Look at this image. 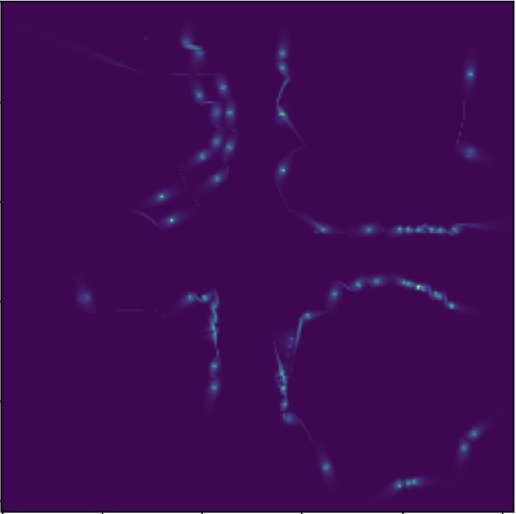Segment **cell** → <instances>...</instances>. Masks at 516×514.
Here are the masks:
<instances>
[{
    "mask_svg": "<svg viewBox=\"0 0 516 514\" xmlns=\"http://www.w3.org/2000/svg\"><path fill=\"white\" fill-rule=\"evenodd\" d=\"M71 266L73 293L76 304L83 312L95 313L96 300L94 293L76 265L73 263Z\"/></svg>",
    "mask_w": 516,
    "mask_h": 514,
    "instance_id": "obj_1",
    "label": "cell"
},
{
    "mask_svg": "<svg viewBox=\"0 0 516 514\" xmlns=\"http://www.w3.org/2000/svg\"><path fill=\"white\" fill-rule=\"evenodd\" d=\"M315 449L317 462L322 478L328 488L335 492L337 489V483L332 460L321 442H317Z\"/></svg>",
    "mask_w": 516,
    "mask_h": 514,
    "instance_id": "obj_2",
    "label": "cell"
},
{
    "mask_svg": "<svg viewBox=\"0 0 516 514\" xmlns=\"http://www.w3.org/2000/svg\"><path fill=\"white\" fill-rule=\"evenodd\" d=\"M187 186L178 184L161 189L141 200L138 206L147 208L161 205L184 192Z\"/></svg>",
    "mask_w": 516,
    "mask_h": 514,
    "instance_id": "obj_3",
    "label": "cell"
},
{
    "mask_svg": "<svg viewBox=\"0 0 516 514\" xmlns=\"http://www.w3.org/2000/svg\"><path fill=\"white\" fill-rule=\"evenodd\" d=\"M455 151L458 155L465 159L488 165L492 163L491 158L485 152L467 142L457 140Z\"/></svg>",
    "mask_w": 516,
    "mask_h": 514,
    "instance_id": "obj_4",
    "label": "cell"
},
{
    "mask_svg": "<svg viewBox=\"0 0 516 514\" xmlns=\"http://www.w3.org/2000/svg\"><path fill=\"white\" fill-rule=\"evenodd\" d=\"M194 208H187L172 212L156 221L151 219L156 226L161 229H168L175 226L190 218L195 213Z\"/></svg>",
    "mask_w": 516,
    "mask_h": 514,
    "instance_id": "obj_5",
    "label": "cell"
},
{
    "mask_svg": "<svg viewBox=\"0 0 516 514\" xmlns=\"http://www.w3.org/2000/svg\"><path fill=\"white\" fill-rule=\"evenodd\" d=\"M303 324L304 322L301 319H298L296 330L285 332L279 338V341L287 356L293 354V361L300 340Z\"/></svg>",
    "mask_w": 516,
    "mask_h": 514,
    "instance_id": "obj_6",
    "label": "cell"
},
{
    "mask_svg": "<svg viewBox=\"0 0 516 514\" xmlns=\"http://www.w3.org/2000/svg\"><path fill=\"white\" fill-rule=\"evenodd\" d=\"M477 78V60L475 51L471 49L466 60L464 72V94L467 98L471 95Z\"/></svg>",
    "mask_w": 516,
    "mask_h": 514,
    "instance_id": "obj_7",
    "label": "cell"
},
{
    "mask_svg": "<svg viewBox=\"0 0 516 514\" xmlns=\"http://www.w3.org/2000/svg\"><path fill=\"white\" fill-rule=\"evenodd\" d=\"M228 166H225L207 177L195 189V193L201 194L209 191L224 183L228 178Z\"/></svg>",
    "mask_w": 516,
    "mask_h": 514,
    "instance_id": "obj_8",
    "label": "cell"
},
{
    "mask_svg": "<svg viewBox=\"0 0 516 514\" xmlns=\"http://www.w3.org/2000/svg\"><path fill=\"white\" fill-rule=\"evenodd\" d=\"M293 214L303 220L315 228V232L324 234L346 233V231L335 225L322 223L316 220L307 214L296 210H289Z\"/></svg>",
    "mask_w": 516,
    "mask_h": 514,
    "instance_id": "obj_9",
    "label": "cell"
},
{
    "mask_svg": "<svg viewBox=\"0 0 516 514\" xmlns=\"http://www.w3.org/2000/svg\"><path fill=\"white\" fill-rule=\"evenodd\" d=\"M296 150L289 152L278 163L274 172L275 182L277 187L281 189L291 170Z\"/></svg>",
    "mask_w": 516,
    "mask_h": 514,
    "instance_id": "obj_10",
    "label": "cell"
},
{
    "mask_svg": "<svg viewBox=\"0 0 516 514\" xmlns=\"http://www.w3.org/2000/svg\"><path fill=\"white\" fill-rule=\"evenodd\" d=\"M472 447L469 440L460 437L455 454V470L459 474L463 471L466 465Z\"/></svg>",
    "mask_w": 516,
    "mask_h": 514,
    "instance_id": "obj_11",
    "label": "cell"
},
{
    "mask_svg": "<svg viewBox=\"0 0 516 514\" xmlns=\"http://www.w3.org/2000/svg\"><path fill=\"white\" fill-rule=\"evenodd\" d=\"M191 95L195 103L201 105L210 104L212 100L208 99L204 87L197 74H190L188 78Z\"/></svg>",
    "mask_w": 516,
    "mask_h": 514,
    "instance_id": "obj_12",
    "label": "cell"
},
{
    "mask_svg": "<svg viewBox=\"0 0 516 514\" xmlns=\"http://www.w3.org/2000/svg\"><path fill=\"white\" fill-rule=\"evenodd\" d=\"M496 420L494 416H489L476 423L465 431L463 436L469 441H474L483 435L493 425Z\"/></svg>",
    "mask_w": 516,
    "mask_h": 514,
    "instance_id": "obj_13",
    "label": "cell"
},
{
    "mask_svg": "<svg viewBox=\"0 0 516 514\" xmlns=\"http://www.w3.org/2000/svg\"><path fill=\"white\" fill-rule=\"evenodd\" d=\"M194 32L192 21L190 17L184 21L178 37V43L181 47L191 50L197 46L195 43Z\"/></svg>",
    "mask_w": 516,
    "mask_h": 514,
    "instance_id": "obj_14",
    "label": "cell"
},
{
    "mask_svg": "<svg viewBox=\"0 0 516 514\" xmlns=\"http://www.w3.org/2000/svg\"><path fill=\"white\" fill-rule=\"evenodd\" d=\"M342 291V282L337 279L334 280L330 285L326 296L325 308L329 312H333L336 309L341 299Z\"/></svg>",
    "mask_w": 516,
    "mask_h": 514,
    "instance_id": "obj_15",
    "label": "cell"
},
{
    "mask_svg": "<svg viewBox=\"0 0 516 514\" xmlns=\"http://www.w3.org/2000/svg\"><path fill=\"white\" fill-rule=\"evenodd\" d=\"M385 230L381 225L372 222L350 227L346 230V233L351 236H363L380 233L384 232Z\"/></svg>",
    "mask_w": 516,
    "mask_h": 514,
    "instance_id": "obj_16",
    "label": "cell"
},
{
    "mask_svg": "<svg viewBox=\"0 0 516 514\" xmlns=\"http://www.w3.org/2000/svg\"><path fill=\"white\" fill-rule=\"evenodd\" d=\"M214 155L212 151L208 148H203L190 156L180 166V170L185 171L192 169L202 164L211 158Z\"/></svg>",
    "mask_w": 516,
    "mask_h": 514,
    "instance_id": "obj_17",
    "label": "cell"
},
{
    "mask_svg": "<svg viewBox=\"0 0 516 514\" xmlns=\"http://www.w3.org/2000/svg\"><path fill=\"white\" fill-rule=\"evenodd\" d=\"M222 380L217 376H212L209 379L206 391V405L208 412L211 411L215 405L220 394Z\"/></svg>",
    "mask_w": 516,
    "mask_h": 514,
    "instance_id": "obj_18",
    "label": "cell"
},
{
    "mask_svg": "<svg viewBox=\"0 0 516 514\" xmlns=\"http://www.w3.org/2000/svg\"><path fill=\"white\" fill-rule=\"evenodd\" d=\"M290 53V37L286 27H283L278 36L276 44L275 58L276 60L286 59Z\"/></svg>",
    "mask_w": 516,
    "mask_h": 514,
    "instance_id": "obj_19",
    "label": "cell"
},
{
    "mask_svg": "<svg viewBox=\"0 0 516 514\" xmlns=\"http://www.w3.org/2000/svg\"><path fill=\"white\" fill-rule=\"evenodd\" d=\"M403 481L405 488L430 487L441 483L440 480L431 475H419L406 478L403 479Z\"/></svg>",
    "mask_w": 516,
    "mask_h": 514,
    "instance_id": "obj_20",
    "label": "cell"
},
{
    "mask_svg": "<svg viewBox=\"0 0 516 514\" xmlns=\"http://www.w3.org/2000/svg\"><path fill=\"white\" fill-rule=\"evenodd\" d=\"M239 140L238 132L237 130H231L230 133L224 142L220 153L222 161L226 163L233 156L237 147Z\"/></svg>",
    "mask_w": 516,
    "mask_h": 514,
    "instance_id": "obj_21",
    "label": "cell"
},
{
    "mask_svg": "<svg viewBox=\"0 0 516 514\" xmlns=\"http://www.w3.org/2000/svg\"><path fill=\"white\" fill-rule=\"evenodd\" d=\"M207 54L205 48L199 44L194 49L190 50L189 71L190 74H197L201 69Z\"/></svg>",
    "mask_w": 516,
    "mask_h": 514,
    "instance_id": "obj_22",
    "label": "cell"
},
{
    "mask_svg": "<svg viewBox=\"0 0 516 514\" xmlns=\"http://www.w3.org/2000/svg\"><path fill=\"white\" fill-rule=\"evenodd\" d=\"M275 111L276 113L274 118V124L277 126L289 127L299 136L291 121L287 107L285 105L280 104L279 100L278 99H276Z\"/></svg>",
    "mask_w": 516,
    "mask_h": 514,
    "instance_id": "obj_23",
    "label": "cell"
},
{
    "mask_svg": "<svg viewBox=\"0 0 516 514\" xmlns=\"http://www.w3.org/2000/svg\"><path fill=\"white\" fill-rule=\"evenodd\" d=\"M224 113L226 127L230 130H235L237 116V104L235 99L230 98L226 100Z\"/></svg>",
    "mask_w": 516,
    "mask_h": 514,
    "instance_id": "obj_24",
    "label": "cell"
},
{
    "mask_svg": "<svg viewBox=\"0 0 516 514\" xmlns=\"http://www.w3.org/2000/svg\"><path fill=\"white\" fill-rule=\"evenodd\" d=\"M219 96L226 100L231 98L232 94L228 81L223 73L212 74Z\"/></svg>",
    "mask_w": 516,
    "mask_h": 514,
    "instance_id": "obj_25",
    "label": "cell"
},
{
    "mask_svg": "<svg viewBox=\"0 0 516 514\" xmlns=\"http://www.w3.org/2000/svg\"><path fill=\"white\" fill-rule=\"evenodd\" d=\"M405 488L403 479L398 477L386 485L377 494L379 500L394 496Z\"/></svg>",
    "mask_w": 516,
    "mask_h": 514,
    "instance_id": "obj_26",
    "label": "cell"
},
{
    "mask_svg": "<svg viewBox=\"0 0 516 514\" xmlns=\"http://www.w3.org/2000/svg\"><path fill=\"white\" fill-rule=\"evenodd\" d=\"M198 296L194 291H187L180 296L174 303L170 309V313H176L190 306L198 301Z\"/></svg>",
    "mask_w": 516,
    "mask_h": 514,
    "instance_id": "obj_27",
    "label": "cell"
},
{
    "mask_svg": "<svg viewBox=\"0 0 516 514\" xmlns=\"http://www.w3.org/2000/svg\"><path fill=\"white\" fill-rule=\"evenodd\" d=\"M223 115L222 102L218 100H212L210 104L209 120L217 128L221 127Z\"/></svg>",
    "mask_w": 516,
    "mask_h": 514,
    "instance_id": "obj_28",
    "label": "cell"
},
{
    "mask_svg": "<svg viewBox=\"0 0 516 514\" xmlns=\"http://www.w3.org/2000/svg\"><path fill=\"white\" fill-rule=\"evenodd\" d=\"M274 65L279 72L282 75L284 78V80L280 87L278 97L277 98V99L279 100L281 98V96L285 87L291 81V73L289 65L288 62L285 60H276L275 62Z\"/></svg>",
    "mask_w": 516,
    "mask_h": 514,
    "instance_id": "obj_29",
    "label": "cell"
},
{
    "mask_svg": "<svg viewBox=\"0 0 516 514\" xmlns=\"http://www.w3.org/2000/svg\"><path fill=\"white\" fill-rule=\"evenodd\" d=\"M227 131L225 127H220L217 128L216 130L213 132V134L209 142V148L214 153L218 152L220 149L222 147Z\"/></svg>",
    "mask_w": 516,
    "mask_h": 514,
    "instance_id": "obj_30",
    "label": "cell"
},
{
    "mask_svg": "<svg viewBox=\"0 0 516 514\" xmlns=\"http://www.w3.org/2000/svg\"><path fill=\"white\" fill-rule=\"evenodd\" d=\"M282 421L286 425L291 426H302L311 441H313L311 434L308 430L305 424L302 421L301 418L295 413L292 412H284L280 415Z\"/></svg>",
    "mask_w": 516,
    "mask_h": 514,
    "instance_id": "obj_31",
    "label": "cell"
},
{
    "mask_svg": "<svg viewBox=\"0 0 516 514\" xmlns=\"http://www.w3.org/2000/svg\"><path fill=\"white\" fill-rule=\"evenodd\" d=\"M367 284H368V277L362 274H360L358 277L351 281L347 285L342 282V284L344 285L349 291L356 292L360 291L364 288Z\"/></svg>",
    "mask_w": 516,
    "mask_h": 514,
    "instance_id": "obj_32",
    "label": "cell"
},
{
    "mask_svg": "<svg viewBox=\"0 0 516 514\" xmlns=\"http://www.w3.org/2000/svg\"><path fill=\"white\" fill-rule=\"evenodd\" d=\"M392 280L391 274H378L368 277V283L372 287L387 285Z\"/></svg>",
    "mask_w": 516,
    "mask_h": 514,
    "instance_id": "obj_33",
    "label": "cell"
},
{
    "mask_svg": "<svg viewBox=\"0 0 516 514\" xmlns=\"http://www.w3.org/2000/svg\"><path fill=\"white\" fill-rule=\"evenodd\" d=\"M442 303L446 308L463 313H472L475 309L471 306L464 305L446 299L442 301Z\"/></svg>",
    "mask_w": 516,
    "mask_h": 514,
    "instance_id": "obj_34",
    "label": "cell"
},
{
    "mask_svg": "<svg viewBox=\"0 0 516 514\" xmlns=\"http://www.w3.org/2000/svg\"><path fill=\"white\" fill-rule=\"evenodd\" d=\"M222 360L219 356V350L217 349V353L210 362L208 366L209 373L211 377L217 376L221 366Z\"/></svg>",
    "mask_w": 516,
    "mask_h": 514,
    "instance_id": "obj_35",
    "label": "cell"
},
{
    "mask_svg": "<svg viewBox=\"0 0 516 514\" xmlns=\"http://www.w3.org/2000/svg\"><path fill=\"white\" fill-rule=\"evenodd\" d=\"M330 313L328 310H317L307 309L305 310L300 316L304 323L310 322L320 316Z\"/></svg>",
    "mask_w": 516,
    "mask_h": 514,
    "instance_id": "obj_36",
    "label": "cell"
},
{
    "mask_svg": "<svg viewBox=\"0 0 516 514\" xmlns=\"http://www.w3.org/2000/svg\"><path fill=\"white\" fill-rule=\"evenodd\" d=\"M392 282L397 285L403 286L407 288L413 289L416 282L405 279L404 277L395 274H391Z\"/></svg>",
    "mask_w": 516,
    "mask_h": 514,
    "instance_id": "obj_37",
    "label": "cell"
},
{
    "mask_svg": "<svg viewBox=\"0 0 516 514\" xmlns=\"http://www.w3.org/2000/svg\"><path fill=\"white\" fill-rule=\"evenodd\" d=\"M384 232L387 236L401 235L404 233V227L401 225H396L386 229Z\"/></svg>",
    "mask_w": 516,
    "mask_h": 514,
    "instance_id": "obj_38",
    "label": "cell"
},
{
    "mask_svg": "<svg viewBox=\"0 0 516 514\" xmlns=\"http://www.w3.org/2000/svg\"><path fill=\"white\" fill-rule=\"evenodd\" d=\"M275 349L276 355V360L278 365V370L274 374V377L277 378L285 375L287 373V372L284 366V364L279 357V353L277 352V349L276 347Z\"/></svg>",
    "mask_w": 516,
    "mask_h": 514,
    "instance_id": "obj_39",
    "label": "cell"
},
{
    "mask_svg": "<svg viewBox=\"0 0 516 514\" xmlns=\"http://www.w3.org/2000/svg\"><path fill=\"white\" fill-rule=\"evenodd\" d=\"M216 290V289H213L202 294L198 296V301L202 303L211 301L214 296Z\"/></svg>",
    "mask_w": 516,
    "mask_h": 514,
    "instance_id": "obj_40",
    "label": "cell"
},
{
    "mask_svg": "<svg viewBox=\"0 0 516 514\" xmlns=\"http://www.w3.org/2000/svg\"><path fill=\"white\" fill-rule=\"evenodd\" d=\"M428 296L431 299H437L442 301L447 299V295L444 292H439L431 289L428 291Z\"/></svg>",
    "mask_w": 516,
    "mask_h": 514,
    "instance_id": "obj_41",
    "label": "cell"
},
{
    "mask_svg": "<svg viewBox=\"0 0 516 514\" xmlns=\"http://www.w3.org/2000/svg\"><path fill=\"white\" fill-rule=\"evenodd\" d=\"M220 304V300L219 298V295L218 294L216 290L213 298L209 303V308L211 311H216L217 309L219 307Z\"/></svg>",
    "mask_w": 516,
    "mask_h": 514,
    "instance_id": "obj_42",
    "label": "cell"
},
{
    "mask_svg": "<svg viewBox=\"0 0 516 514\" xmlns=\"http://www.w3.org/2000/svg\"><path fill=\"white\" fill-rule=\"evenodd\" d=\"M219 332V330L210 332V333L204 334L202 336V337L207 340L212 341L214 344L215 348H217V335Z\"/></svg>",
    "mask_w": 516,
    "mask_h": 514,
    "instance_id": "obj_43",
    "label": "cell"
},
{
    "mask_svg": "<svg viewBox=\"0 0 516 514\" xmlns=\"http://www.w3.org/2000/svg\"><path fill=\"white\" fill-rule=\"evenodd\" d=\"M463 229L464 227L461 225V223H457L452 225L448 229V233L449 235H452L459 233Z\"/></svg>",
    "mask_w": 516,
    "mask_h": 514,
    "instance_id": "obj_44",
    "label": "cell"
},
{
    "mask_svg": "<svg viewBox=\"0 0 516 514\" xmlns=\"http://www.w3.org/2000/svg\"><path fill=\"white\" fill-rule=\"evenodd\" d=\"M413 289L422 291H429L431 287L428 284L416 283Z\"/></svg>",
    "mask_w": 516,
    "mask_h": 514,
    "instance_id": "obj_45",
    "label": "cell"
},
{
    "mask_svg": "<svg viewBox=\"0 0 516 514\" xmlns=\"http://www.w3.org/2000/svg\"><path fill=\"white\" fill-rule=\"evenodd\" d=\"M208 320L209 323H217L220 321V317L217 313V311H211V313L208 316Z\"/></svg>",
    "mask_w": 516,
    "mask_h": 514,
    "instance_id": "obj_46",
    "label": "cell"
},
{
    "mask_svg": "<svg viewBox=\"0 0 516 514\" xmlns=\"http://www.w3.org/2000/svg\"><path fill=\"white\" fill-rule=\"evenodd\" d=\"M289 400L287 397V395L284 396V398L281 400L280 403V409L281 412H285L289 407Z\"/></svg>",
    "mask_w": 516,
    "mask_h": 514,
    "instance_id": "obj_47",
    "label": "cell"
},
{
    "mask_svg": "<svg viewBox=\"0 0 516 514\" xmlns=\"http://www.w3.org/2000/svg\"><path fill=\"white\" fill-rule=\"evenodd\" d=\"M275 382L279 389L280 394L284 396L287 395V385H285L278 381H275Z\"/></svg>",
    "mask_w": 516,
    "mask_h": 514,
    "instance_id": "obj_48",
    "label": "cell"
},
{
    "mask_svg": "<svg viewBox=\"0 0 516 514\" xmlns=\"http://www.w3.org/2000/svg\"><path fill=\"white\" fill-rule=\"evenodd\" d=\"M219 330V328L216 326V324L209 323V325L203 329L202 332H212L214 331Z\"/></svg>",
    "mask_w": 516,
    "mask_h": 514,
    "instance_id": "obj_49",
    "label": "cell"
},
{
    "mask_svg": "<svg viewBox=\"0 0 516 514\" xmlns=\"http://www.w3.org/2000/svg\"><path fill=\"white\" fill-rule=\"evenodd\" d=\"M428 225L427 224L425 223L421 225L417 226L414 228V232H422V233H427L428 231L426 229V227Z\"/></svg>",
    "mask_w": 516,
    "mask_h": 514,
    "instance_id": "obj_50",
    "label": "cell"
},
{
    "mask_svg": "<svg viewBox=\"0 0 516 514\" xmlns=\"http://www.w3.org/2000/svg\"><path fill=\"white\" fill-rule=\"evenodd\" d=\"M433 233H448V229H446L445 227H444L443 226H436V227L435 228V229H434V230L433 231Z\"/></svg>",
    "mask_w": 516,
    "mask_h": 514,
    "instance_id": "obj_51",
    "label": "cell"
},
{
    "mask_svg": "<svg viewBox=\"0 0 516 514\" xmlns=\"http://www.w3.org/2000/svg\"><path fill=\"white\" fill-rule=\"evenodd\" d=\"M414 232V228L409 225L404 227V233L407 234L412 233Z\"/></svg>",
    "mask_w": 516,
    "mask_h": 514,
    "instance_id": "obj_52",
    "label": "cell"
},
{
    "mask_svg": "<svg viewBox=\"0 0 516 514\" xmlns=\"http://www.w3.org/2000/svg\"><path fill=\"white\" fill-rule=\"evenodd\" d=\"M436 226H437L435 225H432V226H430V225H428L427 226V227H426V229H427V230L428 231V232H429V233H433V231H434V229H435V228L436 227Z\"/></svg>",
    "mask_w": 516,
    "mask_h": 514,
    "instance_id": "obj_53",
    "label": "cell"
}]
</instances>
